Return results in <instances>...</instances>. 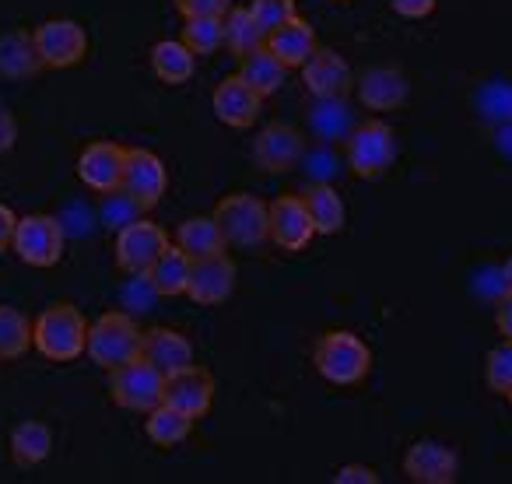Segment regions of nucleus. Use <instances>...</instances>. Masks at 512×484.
Segmentation results:
<instances>
[{"label": "nucleus", "mask_w": 512, "mask_h": 484, "mask_svg": "<svg viewBox=\"0 0 512 484\" xmlns=\"http://www.w3.org/2000/svg\"><path fill=\"white\" fill-rule=\"evenodd\" d=\"M32 348L50 362H78L88 351V320L71 302H50L32 323Z\"/></svg>", "instance_id": "obj_1"}, {"label": "nucleus", "mask_w": 512, "mask_h": 484, "mask_svg": "<svg viewBox=\"0 0 512 484\" xmlns=\"http://www.w3.org/2000/svg\"><path fill=\"white\" fill-rule=\"evenodd\" d=\"M313 365L327 383L358 386L372 372V351L351 330H327L313 348Z\"/></svg>", "instance_id": "obj_2"}, {"label": "nucleus", "mask_w": 512, "mask_h": 484, "mask_svg": "<svg viewBox=\"0 0 512 484\" xmlns=\"http://www.w3.org/2000/svg\"><path fill=\"white\" fill-rule=\"evenodd\" d=\"M144 351V330L130 313H102L88 327V358L99 369L113 372L120 365L141 358Z\"/></svg>", "instance_id": "obj_3"}, {"label": "nucleus", "mask_w": 512, "mask_h": 484, "mask_svg": "<svg viewBox=\"0 0 512 484\" xmlns=\"http://www.w3.org/2000/svg\"><path fill=\"white\" fill-rule=\"evenodd\" d=\"M393 162H397V130L390 123H355V130L344 137V165L358 179L386 176L393 169Z\"/></svg>", "instance_id": "obj_4"}, {"label": "nucleus", "mask_w": 512, "mask_h": 484, "mask_svg": "<svg viewBox=\"0 0 512 484\" xmlns=\"http://www.w3.org/2000/svg\"><path fill=\"white\" fill-rule=\"evenodd\" d=\"M214 221L225 232V242L232 246H260L271 239V204H264L253 193H228L214 207Z\"/></svg>", "instance_id": "obj_5"}, {"label": "nucleus", "mask_w": 512, "mask_h": 484, "mask_svg": "<svg viewBox=\"0 0 512 484\" xmlns=\"http://www.w3.org/2000/svg\"><path fill=\"white\" fill-rule=\"evenodd\" d=\"M109 397H113V404L123 407V411L148 414L151 407L162 404L165 376L148 358H134V362L109 372Z\"/></svg>", "instance_id": "obj_6"}, {"label": "nucleus", "mask_w": 512, "mask_h": 484, "mask_svg": "<svg viewBox=\"0 0 512 484\" xmlns=\"http://www.w3.org/2000/svg\"><path fill=\"white\" fill-rule=\"evenodd\" d=\"M64 246H67V235L60 218H53V214H25V218H18L11 250L18 253L22 264L57 267L60 257H64Z\"/></svg>", "instance_id": "obj_7"}, {"label": "nucleus", "mask_w": 512, "mask_h": 484, "mask_svg": "<svg viewBox=\"0 0 512 484\" xmlns=\"http://www.w3.org/2000/svg\"><path fill=\"white\" fill-rule=\"evenodd\" d=\"M165 250H169V232H165L158 221L137 218V221H130L127 228L116 232V267H120L123 274L144 278V274L151 271V264H155Z\"/></svg>", "instance_id": "obj_8"}, {"label": "nucleus", "mask_w": 512, "mask_h": 484, "mask_svg": "<svg viewBox=\"0 0 512 484\" xmlns=\"http://www.w3.org/2000/svg\"><path fill=\"white\" fill-rule=\"evenodd\" d=\"M32 39H36V53L46 71H67L88 57V32L71 18H50L36 25Z\"/></svg>", "instance_id": "obj_9"}, {"label": "nucleus", "mask_w": 512, "mask_h": 484, "mask_svg": "<svg viewBox=\"0 0 512 484\" xmlns=\"http://www.w3.org/2000/svg\"><path fill=\"white\" fill-rule=\"evenodd\" d=\"M123 193L137 200L144 211L162 204L165 190H169V169L155 151L127 148V169H123Z\"/></svg>", "instance_id": "obj_10"}, {"label": "nucleus", "mask_w": 512, "mask_h": 484, "mask_svg": "<svg viewBox=\"0 0 512 484\" xmlns=\"http://www.w3.org/2000/svg\"><path fill=\"white\" fill-rule=\"evenodd\" d=\"M306 155V137L302 130L285 127V123H267L260 134H256L253 144V162L256 169L271 172V176H281V172H292L295 165Z\"/></svg>", "instance_id": "obj_11"}, {"label": "nucleus", "mask_w": 512, "mask_h": 484, "mask_svg": "<svg viewBox=\"0 0 512 484\" xmlns=\"http://www.w3.org/2000/svg\"><path fill=\"white\" fill-rule=\"evenodd\" d=\"M299 71L302 85H306V92L313 99H348V92L355 88V71L337 50H323L320 46Z\"/></svg>", "instance_id": "obj_12"}, {"label": "nucleus", "mask_w": 512, "mask_h": 484, "mask_svg": "<svg viewBox=\"0 0 512 484\" xmlns=\"http://www.w3.org/2000/svg\"><path fill=\"white\" fill-rule=\"evenodd\" d=\"M127 169V148L113 141H95L78 155V179L92 193H113L123 186Z\"/></svg>", "instance_id": "obj_13"}, {"label": "nucleus", "mask_w": 512, "mask_h": 484, "mask_svg": "<svg viewBox=\"0 0 512 484\" xmlns=\"http://www.w3.org/2000/svg\"><path fill=\"white\" fill-rule=\"evenodd\" d=\"M162 404L190 414L193 421L204 418L214 404V376L207 369H200L197 362L186 365V369H179V372H172V376H165Z\"/></svg>", "instance_id": "obj_14"}, {"label": "nucleus", "mask_w": 512, "mask_h": 484, "mask_svg": "<svg viewBox=\"0 0 512 484\" xmlns=\"http://www.w3.org/2000/svg\"><path fill=\"white\" fill-rule=\"evenodd\" d=\"M316 225L313 214H309L302 193H285L271 204V239L278 242L281 250L302 253L313 242Z\"/></svg>", "instance_id": "obj_15"}, {"label": "nucleus", "mask_w": 512, "mask_h": 484, "mask_svg": "<svg viewBox=\"0 0 512 484\" xmlns=\"http://www.w3.org/2000/svg\"><path fill=\"white\" fill-rule=\"evenodd\" d=\"M235 281H239V271H235V264L228 260V253H214V257L193 260L186 295H190L197 306H221V302L232 299Z\"/></svg>", "instance_id": "obj_16"}, {"label": "nucleus", "mask_w": 512, "mask_h": 484, "mask_svg": "<svg viewBox=\"0 0 512 484\" xmlns=\"http://www.w3.org/2000/svg\"><path fill=\"white\" fill-rule=\"evenodd\" d=\"M211 109L225 127L246 130V127H253L260 109H264V95L256 92V88H249L239 74H232V78H225L218 88H214Z\"/></svg>", "instance_id": "obj_17"}, {"label": "nucleus", "mask_w": 512, "mask_h": 484, "mask_svg": "<svg viewBox=\"0 0 512 484\" xmlns=\"http://www.w3.org/2000/svg\"><path fill=\"white\" fill-rule=\"evenodd\" d=\"M460 460L449 446L435 439H418L404 456V474L414 484H453Z\"/></svg>", "instance_id": "obj_18"}, {"label": "nucleus", "mask_w": 512, "mask_h": 484, "mask_svg": "<svg viewBox=\"0 0 512 484\" xmlns=\"http://www.w3.org/2000/svg\"><path fill=\"white\" fill-rule=\"evenodd\" d=\"M358 102L372 113H393L407 102L411 95V81L397 71V67H372L362 78H355Z\"/></svg>", "instance_id": "obj_19"}, {"label": "nucleus", "mask_w": 512, "mask_h": 484, "mask_svg": "<svg viewBox=\"0 0 512 484\" xmlns=\"http://www.w3.org/2000/svg\"><path fill=\"white\" fill-rule=\"evenodd\" d=\"M141 358H148L151 365H155L162 376H172V372L186 369V365H193L197 358H193V344L186 334H179V330L172 327H151L144 330V351Z\"/></svg>", "instance_id": "obj_20"}, {"label": "nucleus", "mask_w": 512, "mask_h": 484, "mask_svg": "<svg viewBox=\"0 0 512 484\" xmlns=\"http://www.w3.org/2000/svg\"><path fill=\"white\" fill-rule=\"evenodd\" d=\"M267 50L292 71V67H302L316 50H320V39H316V29L306 22V18L295 15L292 22L281 25V29H274L271 36H267Z\"/></svg>", "instance_id": "obj_21"}, {"label": "nucleus", "mask_w": 512, "mask_h": 484, "mask_svg": "<svg viewBox=\"0 0 512 484\" xmlns=\"http://www.w3.org/2000/svg\"><path fill=\"white\" fill-rule=\"evenodd\" d=\"M39 71H46L43 60L36 53V39L25 29H11L0 36V74L11 81L36 78Z\"/></svg>", "instance_id": "obj_22"}, {"label": "nucleus", "mask_w": 512, "mask_h": 484, "mask_svg": "<svg viewBox=\"0 0 512 484\" xmlns=\"http://www.w3.org/2000/svg\"><path fill=\"white\" fill-rule=\"evenodd\" d=\"M176 246L186 253L190 260H204L214 253H225V232L214 221V214H193V218L179 221L176 228Z\"/></svg>", "instance_id": "obj_23"}, {"label": "nucleus", "mask_w": 512, "mask_h": 484, "mask_svg": "<svg viewBox=\"0 0 512 484\" xmlns=\"http://www.w3.org/2000/svg\"><path fill=\"white\" fill-rule=\"evenodd\" d=\"M190 271H193V260L186 257L179 246H172L169 242V250L151 264V271L144 274V281H148L151 292L162 295V299H176V295H186Z\"/></svg>", "instance_id": "obj_24"}, {"label": "nucleus", "mask_w": 512, "mask_h": 484, "mask_svg": "<svg viewBox=\"0 0 512 484\" xmlns=\"http://www.w3.org/2000/svg\"><path fill=\"white\" fill-rule=\"evenodd\" d=\"M151 71L162 85H186L197 71V57L183 39H162L151 46Z\"/></svg>", "instance_id": "obj_25"}, {"label": "nucleus", "mask_w": 512, "mask_h": 484, "mask_svg": "<svg viewBox=\"0 0 512 484\" xmlns=\"http://www.w3.org/2000/svg\"><path fill=\"white\" fill-rule=\"evenodd\" d=\"M8 449L18 467H39V463L50 460V453H53L50 425H43V421H22V425H15V432H11Z\"/></svg>", "instance_id": "obj_26"}, {"label": "nucleus", "mask_w": 512, "mask_h": 484, "mask_svg": "<svg viewBox=\"0 0 512 484\" xmlns=\"http://www.w3.org/2000/svg\"><path fill=\"white\" fill-rule=\"evenodd\" d=\"M302 200H306L309 214H313L316 235H337L344 228V221H348L344 197L330 183H313L306 193H302Z\"/></svg>", "instance_id": "obj_27"}, {"label": "nucleus", "mask_w": 512, "mask_h": 484, "mask_svg": "<svg viewBox=\"0 0 512 484\" xmlns=\"http://www.w3.org/2000/svg\"><path fill=\"white\" fill-rule=\"evenodd\" d=\"M225 46L235 60L249 57V53L264 50L267 46V32L264 25L256 22L249 8H228L225 15Z\"/></svg>", "instance_id": "obj_28"}, {"label": "nucleus", "mask_w": 512, "mask_h": 484, "mask_svg": "<svg viewBox=\"0 0 512 484\" xmlns=\"http://www.w3.org/2000/svg\"><path fill=\"white\" fill-rule=\"evenodd\" d=\"M239 78L267 99V95L281 92V85H285V78H288V67L264 46V50H256L239 60Z\"/></svg>", "instance_id": "obj_29"}, {"label": "nucleus", "mask_w": 512, "mask_h": 484, "mask_svg": "<svg viewBox=\"0 0 512 484\" xmlns=\"http://www.w3.org/2000/svg\"><path fill=\"white\" fill-rule=\"evenodd\" d=\"M309 127L323 144L344 141L355 130V113L344 99H316V109L309 113Z\"/></svg>", "instance_id": "obj_30"}, {"label": "nucleus", "mask_w": 512, "mask_h": 484, "mask_svg": "<svg viewBox=\"0 0 512 484\" xmlns=\"http://www.w3.org/2000/svg\"><path fill=\"white\" fill-rule=\"evenodd\" d=\"M144 432H148V439L155 442L158 449H172L179 446V442L190 439L193 432V418L183 411H176V407L169 404H158L148 411V421H144Z\"/></svg>", "instance_id": "obj_31"}, {"label": "nucleus", "mask_w": 512, "mask_h": 484, "mask_svg": "<svg viewBox=\"0 0 512 484\" xmlns=\"http://www.w3.org/2000/svg\"><path fill=\"white\" fill-rule=\"evenodd\" d=\"M32 348V323L22 309L0 306V362H15Z\"/></svg>", "instance_id": "obj_32"}, {"label": "nucleus", "mask_w": 512, "mask_h": 484, "mask_svg": "<svg viewBox=\"0 0 512 484\" xmlns=\"http://www.w3.org/2000/svg\"><path fill=\"white\" fill-rule=\"evenodd\" d=\"M183 39L193 57H211L225 46V18H186Z\"/></svg>", "instance_id": "obj_33"}, {"label": "nucleus", "mask_w": 512, "mask_h": 484, "mask_svg": "<svg viewBox=\"0 0 512 484\" xmlns=\"http://www.w3.org/2000/svg\"><path fill=\"white\" fill-rule=\"evenodd\" d=\"M144 214L148 211H144L130 193H123V190L99 193V221H102V228H109V232H120V228H127L130 221L144 218Z\"/></svg>", "instance_id": "obj_34"}, {"label": "nucleus", "mask_w": 512, "mask_h": 484, "mask_svg": "<svg viewBox=\"0 0 512 484\" xmlns=\"http://www.w3.org/2000/svg\"><path fill=\"white\" fill-rule=\"evenodd\" d=\"M484 379H488L491 393L509 397V390H512V341H505L502 337V344L488 351V358H484Z\"/></svg>", "instance_id": "obj_35"}, {"label": "nucleus", "mask_w": 512, "mask_h": 484, "mask_svg": "<svg viewBox=\"0 0 512 484\" xmlns=\"http://www.w3.org/2000/svg\"><path fill=\"white\" fill-rule=\"evenodd\" d=\"M249 11H253L256 22L264 25L267 36H271L274 29H281V25H288L295 15H299L295 0H253V4H249Z\"/></svg>", "instance_id": "obj_36"}, {"label": "nucleus", "mask_w": 512, "mask_h": 484, "mask_svg": "<svg viewBox=\"0 0 512 484\" xmlns=\"http://www.w3.org/2000/svg\"><path fill=\"white\" fill-rule=\"evenodd\" d=\"M183 18H225L232 0H176Z\"/></svg>", "instance_id": "obj_37"}, {"label": "nucleus", "mask_w": 512, "mask_h": 484, "mask_svg": "<svg viewBox=\"0 0 512 484\" xmlns=\"http://www.w3.org/2000/svg\"><path fill=\"white\" fill-rule=\"evenodd\" d=\"M334 484H379V474L369 463H344V467H337Z\"/></svg>", "instance_id": "obj_38"}, {"label": "nucleus", "mask_w": 512, "mask_h": 484, "mask_svg": "<svg viewBox=\"0 0 512 484\" xmlns=\"http://www.w3.org/2000/svg\"><path fill=\"white\" fill-rule=\"evenodd\" d=\"M390 8L404 18H428L439 8V0H390Z\"/></svg>", "instance_id": "obj_39"}, {"label": "nucleus", "mask_w": 512, "mask_h": 484, "mask_svg": "<svg viewBox=\"0 0 512 484\" xmlns=\"http://www.w3.org/2000/svg\"><path fill=\"white\" fill-rule=\"evenodd\" d=\"M15 144H18V120L8 109H0V155H8Z\"/></svg>", "instance_id": "obj_40"}, {"label": "nucleus", "mask_w": 512, "mask_h": 484, "mask_svg": "<svg viewBox=\"0 0 512 484\" xmlns=\"http://www.w3.org/2000/svg\"><path fill=\"white\" fill-rule=\"evenodd\" d=\"M15 228H18V214L11 211L8 204H0V253L11 250V242H15Z\"/></svg>", "instance_id": "obj_41"}, {"label": "nucleus", "mask_w": 512, "mask_h": 484, "mask_svg": "<svg viewBox=\"0 0 512 484\" xmlns=\"http://www.w3.org/2000/svg\"><path fill=\"white\" fill-rule=\"evenodd\" d=\"M495 327H498V334H502L505 341H512V292H505L502 299H498Z\"/></svg>", "instance_id": "obj_42"}, {"label": "nucleus", "mask_w": 512, "mask_h": 484, "mask_svg": "<svg viewBox=\"0 0 512 484\" xmlns=\"http://www.w3.org/2000/svg\"><path fill=\"white\" fill-rule=\"evenodd\" d=\"M502 285H505V292H512V257L502 264Z\"/></svg>", "instance_id": "obj_43"}, {"label": "nucleus", "mask_w": 512, "mask_h": 484, "mask_svg": "<svg viewBox=\"0 0 512 484\" xmlns=\"http://www.w3.org/2000/svg\"><path fill=\"white\" fill-rule=\"evenodd\" d=\"M509 404H512V390H509Z\"/></svg>", "instance_id": "obj_44"}]
</instances>
